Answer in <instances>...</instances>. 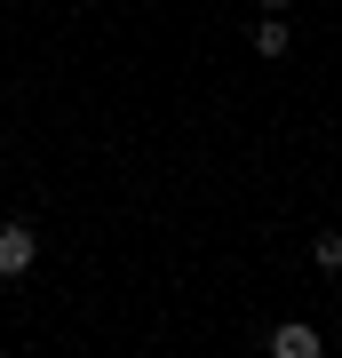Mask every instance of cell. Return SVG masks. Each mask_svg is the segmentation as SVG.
Segmentation results:
<instances>
[{"label":"cell","mask_w":342,"mask_h":358,"mask_svg":"<svg viewBox=\"0 0 342 358\" xmlns=\"http://www.w3.org/2000/svg\"><path fill=\"white\" fill-rule=\"evenodd\" d=\"M32 255H40V239L24 223H0V279H16V271H32Z\"/></svg>","instance_id":"6da1fadb"},{"label":"cell","mask_w":342,"mask_h":358,"mask_svg":"<svg viewBox=\"0 0 342 358\" xmlns=\"http://www.w3.org/2000/svg\"><path fill=\"white\" fill-rule=\"evenodd\" d=\"M271 358H318V327H303V319H287L279 334H271Z\"/></svg>","instance_id":"7a4b0ae2"},{"label":"cell","mask_w":342,"mask_h":358,"mask_svg":"<svg viewBox=\"0 0 342 358\" xmlns=\"http://www.w3.org/2000/svg\"><path fill=\"white\" fill-rule=\"evenodd\" d=\"M287 48H294L287 24H279V16H263V24H255V56H287Z\"/></svg>","instance_id":"3957f363"},{"label":"cell","mask_w":342,"mask_h":358,"mask_svg":"<svg viewBox=\"0 0 342 358\" xmlns=\"http://www.w3.org/2000/svg\"><path fill=\"white\" fill-rule=\"evenodd\" d=\"M311 255H318V271H342V239H334V231H318Z\"/></svg>","instance_id":"277c9868"},{"label":"cell","mask_w":342,"mask_h":358,"mask_svg":"<svg viewBox=\"0 0 342 358\" xmlns=\"http://www.w3.org/2000/svg\"><path fill=\"white\" fill-rule=\"evenodd\" d=\"M255 8H287V0H255Z\"/></svg>","instance_id":"5b68a950"}]
</instances>
